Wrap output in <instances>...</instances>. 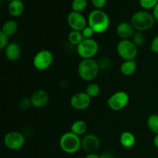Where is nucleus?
<instances>
[{
	"label": "nucleus",
	"mask_w": 158,
	"mask_h": 158,
	"mask_svg": "<svg viewBox=\"0 0 158 158\" xmlns=\"http://www.w3.org/2000/svg\"><path fill=\"white\" fill-rule=\"evenodd\" d=\"M153 15H154V19H155L156 21L158 22V3L156 5L155 7L153 9Z\"/></svg>",
	"instance_id": "nucleus-34"
},
{
	"label": "nucleus",
	"mask_w": 158,
	"mask_h": 158,
	"mask_svg": "<svg viewBox=\"0 0 158 158\" xmlns=\"http://www.w3.org/2000/svg\"><path fill=\"white\" fill-rule=\"evenodd\" d=\"M148 126L154 134H158V114H151L149 116Z\"/></svg>",
	"instance_id": "nucleus-22"
},
{
	"label": "nucleus",
	"mask_w": 158,
	"mask_h": 158,
	"mask_svg": "<svg viewBox=\"0 0 158 158\" xmlns=\"http://www.w3.org/2000/svg\"><path fill=\"white\" fill-rule=\"evenodd\" d=\"M7 1H8V2H12V1H13V0H7Z\"/></svg>",
	"instance_id": "nucleus-37"
},
{
	"label": "nucleus",
	"mask_w": 158,
	"mask_h": 158,
	"mask_svg": "<svg viewBox=\"0 0 158 158\" xmlns=\"http://www.w3.org/2000/svg\"><path fill=\"white\" fill-rule=\"evenodd\" d=\"M82 35H83V38L84 39H91L92 38L93 35H94L95 32L93 30V29L91 27H89V26H86V27L83 29V30L82 31Z\"/></svg>",
	"instance_id": "nucleus-29"
},
{
	"label": "nucleus",
	"mask_w": 158,
	"mask_h": 158,
	"mask_svg": "<svg viewBox=\"0 0 158 158\" xmlns=\"http://www.w3.org/2000/svg\"><path fill=\"white\" fill-rule=\"evenodd\" d=\"M18 23L15 20L9 19L5 22L4 24L2 25L1 31L3 33L7 35L8 36H11V35H14L18 31Z\"/></svg>",
	"instance_id": "nucleus-19"
},
{
	"label": "nucleus",
	"mask_w": 158,
	"mask_h": 158,
	"mask_svg": "<svg viewBox=\"0 0 158 158\" xmlns=\"http://www.w3.org/2000/svg\"><path fill=\"white\" fill-rule=\"evenodd\" d=\"M110 23L109 16L102 9H94L88 15L87 24L95 33L101 34L108 29Z\"/></svg>",
	"instance_id": "nucleus-1"
},
{
	"label": "nucleus",
	"mask_w": 158,
	"mask_h": 158,
	"mask_svg": "<svg viewBox=\"0 0 158 158\" xmlns=\"http://www.w3.org/2000/svg\"><path fill=\"white\" fill-rule=\"evenodd\" d=\"M99 66L100 69H108L111 66V60L108 58H103L99 62Z\"/></svg>",
	"instance_id": "nucleus-30"
},
{
	"label": "nucleus",
	"mask_w": 158,
	"mask_h": 158,
	"mask_svg": "<svg viewBox=\"0 0 158 158\" xmlns=\"http://www.w3.org/2000/svg\"><path fill=\"white\" fill-rule=\"evenodd\" d=\"M100 66L94 59L83 60L79 63L77 72L78 75L83 80L86 82L93 81L97 78L100 72Z\"/></svg>",
	"instance_id": "nucleus-2"
},
{
	"label": "nucleus",
	"mask_w": 158,
	"mask_h": 158,
	"mask_svg": "<svg viewBox=\"0 0 158 158\" xmlns=\"http://www.w3.org/2000/svg\"><path fill=\"white\" fill-rule=\"evenodd\" d=\"M67 23L72 30L82 32L86 26L87 21L81 12L72 11L67 15Z\"/></svg>",
	"instance_id": "nucleus-10"
},
{
	"label": "nucleus",
	"mask_w": 158,
	"mask_h": 158,
	"mask_svg": "<svg viewBox=\"0 0 158 158\" xmlns=\"http://www.w3.org/2000/svg\"><path fill=\"white\" fill-rule=\"evenodd\" d=\"M4 144L8 149L12 151H18L22 149L25 145V137L18 131H10L4 137Z\"/></svg>",
	"instance_id": "nucleus-9"
},
{
	"label": "nucleus",
	"mask_w": 158,
	"mask_h": 158,
	"mask_svg": "<svg viewBox=\"0 0 158 158\" xmlns=\"http://www.w3.org/2000/svg\"><path fill=\"white\" fill-rule=\"evenodd\" d=\"M53 62V55L48 49L40 50L34 56L32 63L34 67L40 71L49 69Z\"/></svg>",
	"instance_id": "nucleus-7"
},
{
	"label": "nucleus",
	"mask_w": 158,
	"mask_h": 158,
	"mask_svg": "<svg viewBox=\"0 0 158 158\" xmlns=\"http://www.w3.org/2000/svg\"><path fill=\"white\" fill-rule=\"evenodd\" d=\"M24 3L23 0H13L10 2L8 6V11L9 13L13 17L20 16L24 12Z\"/></svg>",
	"instance_id": "nucleus-16"
},
{
	"label": "nucleus",
	"mask_w": 158,
	"mask_h": 158,
	"mask_svg": "<svg viewBox=\"0 0 158 158\" xmlns=\"http://www.w3.org/2000/svg\"><path fill=\"white\" fill-rule=\"evenodd\" d=\"M100 146V140L95 134H87L82 139V148L89 154L97 151Z\"/></svg>",
	"instance_id": "nucleus-12"
},
{
	"label": "nucleus",
	"mask_w": 158,
	"mask_h": 158,
	"mask_svg": "<svg viewBox=\"0 0 158 158\" xmlns=\"http://www.w3.org/2000/svg\"><path fill=\"white\" fill-rule=\"evenodd\" d=\"M137 66V65L135 60H126L120 65V73L123 76L129 77V76L133 75L135 73Z\"/></svg>",
	"instance_id": "nucleus-18"
},
{
	"label": "nucleus",
	"mask_w": 158,
	"mask_h": 158,
	"mask_svg": "<svg viewBox=\"0 0 158 158\" xmlns=\"http://www.w3.org/2000/svg\"><path fill=\"white\" fill-rule=\"evenodd\" d=\"M155 21L153 14L147 10H140L136 12L132 15L131 23L136 31L143 32L151 29L154 26Z\"/></svg>",
	"instance_id": "nucleus-3"
},
{
	"label": "nucleus",
	"mask_w": 158,
	"mask_h": 158,
	"mask_svg": "<svg viewBox=\"0 0 158 158\" xmlns=\"http://www.w3.org/2000/svg\"><path fill=\"white\" fill-rule=\"evenodd\" d=\"M118 55L124 61L134 60L137 56V46L131 40H121L117 46Z\"/></svg>",
	"instance_id": "nucleus-6"
},
{
	"label": "nucleus",
	"mask_w": 158,
	"mask_h": 158,
	"mask_svg": "<svg viewBox=\"0 0 158 158\" xmlns=\"http://www.w3.org/2000/svg\"><path fill=\"white\" fill-rule=\"evenodd\" d=\"M116 32L117 35L122 40H130L133 38L136 30L131 23L127 22H122L117 26Z\"/></svg>",
	"instance_id": "nucleus-14"
},
{
	"label": "nucleus",
	"mask_w": 158,
	"mask_h": 158,
	"mask_svg": "<svg viewBox=\"0 0 158 158\" xmlns=\"http://www.w3.org/2000/svg\"><path fill=\"white\" fill-rule=\"evenodd\" d=\"M30 100L32 106L35 108H43L49 103V96L44 89H37L32 94Z\"/></svg>",
	"instance_id": "nucleus-13"
},
{
	"label": "nucleus",
	"mask_w": 158,
	"mask_h": 158,
	"mask_svg": "<svg viewBox=\"0 0 158 158\" xmlns=\"http://www.w3.org/2000/svg\"><path fill=\"white\" fill-rule=\"evenodd\" d=\"M91 103V98L86 92H79L73 94L70 99V105L73 109L83 110L87 109Z\"/></svg>",
	"instance_id": "nucleus-11"
},
{
	"label": "nucleus",
	"mask_w": 158,
	"mask_h": 158,
	"mask_svg": "<svg viewBox=\"0 0 158 158\" xmlns=\"http://www.w3.org/2000/svg\"><path fill=\"white\" fill-rule=\"evenodd\" d=\"M5 55L9 61H16L21 56L20 46L16 43H10L5 49Z\"/></svg>",
	"instance_id": "nucleus-15"
},
{
	"label": "nucleus",
	"mask_w": 158,
	"mask_h": 158,
	"mask_svg": "<svg viewBox=\"0 0 158 158\" xmlns=\"http://www.w3.org/2000/svg\"><path fill=\"white\" fill-rule=\"evenodd\" d=\"M60 147L63 152L73 154L80 151L82 148V140L80 136L73 132H66L61 136L60 139Z\"/></svg>",
	"instance_id": "nucleus-4"
},
{
	"label": "nucleus",
	"mask_w": 158,
	"mask_h": 158,
	"mask_svg": "<svg viewBox=\"0 0 158 158\" xmlns=\"http://www.w3.org/2000/svg\"><path fill=\"white\" fill-rule=\"evenodd\" d=\"M85 158H100V156L94 154V153H89L85 157Z\"/></svg>",
	"instance_id": "nucleus-35"
},
{
	"label": "nucleus",
	"mask_w": 158,
	"mask_h": 158,
	"mask_svg": "<svg viewBox=\"0 0 158 158\" xmlns=\"http://www.w3.org/2000/svg\"><path fill=\"white\" fill-rule=\"evenodd\" d=\"M91 2L96 9H101L106 6V0H91Z\"/></svg>",
	"instance_id": "nucleus-31"
},
{
	"label": "nucleus",
	"mask_w": 158,
	"mask_h": 158,
	"mask_svg": "<svg viewBox=\"0 0 158 158\" xmlns=\"http://www.w3.org/2000/svg\"><path fill=\"white\" fill-rule=\"evenodd\" d=\"M77 53L83 60L93 59L99 50L98 43L94 39H84L77 46Z\"/></svg>",
	"instance_id": "nucleus-5"
},
{
	"label": "nucleus",
	"mask_w": 158,
	"mask_h": 158,
	"mask_svg": "<svg viewBox=\"0 0 158 158\" xmlns=\"http://www.w3.org/2000/svg\"><path fill=\"white\" fill-rule=\"evenodd\" d=\"M151 50L154 53H158V35L153 39L151 44Z\"/></svg>",
	"instance_id": "nucleus-32"
},
{
	"label": "nucleus",
	"mask_w": 158,
	"mask_h": 158,
	"mask_svg": "<svg viewBox=\"0 0 158 158\" xmlns=\"http://www.w3.org/2000/svg\"><path fill=\"white\" fill-rule=\"evenodd\" d=\"M87 6V0H73L72 10L74 12H81L84 10Z\"/></svg>",
	"instance_id": "nucleus-24"
},
{
	"label": "nucleus",
	"mask_w": 158,
	"mask_h": 158,
	"mask_svg": "<svg viewBox=\"0 0 158 158\" xmlns=\"http://www.w3.org/2000/svg\"><path fill=\"white\" fill-rule=\"evenodd\" d=\"M153 142H154V146H155L157 148H158V134H156L155 137H154V140H153Z\"/></svg>",
	"instance_id": "nucleus-36"
},
{
	"label": "nucleus",
	"mask_w": 158,
	"mask_h": 158,
	"mask_svg": "<svg viewBox=\"0 0 158 158\" xmlns=\"http://www.w3.org/2000/svg\"><path fill=\"white\" fill-rule=\"evenodd\" d=\"M120 143L125 148H131L135 145L136 137L130 131H124L120 137Z\"/></svg>",
	"instance_id": "nucleus-17"
},
{
	"label": "nucleus",
	"mask_w": 158,
	"mask_h": 158,
	"mask_svg": "<svg viewBox=\"0 0 158 158\" xmlns=\"http://www.w3.org/2000/svg\"><path fill=\"white\" fill-rule=\"evenodd\" d=\"M32 106V103H31L30 98H27V97H25V98L21 99L19 102V109H21L22 110H26L29 109L30 106Z\"/></svg>",
	"instance_id": "nucleus-27"
},
{
	"label": "nucleus",
	"mask_w": 158,
	"mask_h": 158,
	"mask_svg": "<svg viewBox=\"0 0 158 158\" xmlns=\"http://www.w3.org/2000/svg\"><path fill=\"white\" fill-rule=\"evenodd\" d=\"M9 44V36L0 31V49H5Z\"/></svg>",
	"instance_id": "nucleus-28"
},
{
	"label": "nucleus",
	"mask_w": 158,
	"mask_h": 158,
	"mask_svg": "<svg viewBox=\"0 0 158 158\" xmlns=\"http://www.w3.org/2000/svg\"><path fill=\"white\" fill-rule=\"evenodd\" d=\"M158 3V0H139V4L140 7L144 10L153 9Z\"/></svg>",
	"instance_id": "nucleus-25"
},
{
	"label": "nucleus",
	"mask_w": 158,
	"mask_h": 158,
	"mask_svg": "<svg viewBox=\"0 0 158 158\" xmlns=\"http://www.w3.org/2000/svg\"><path fill=\"white\" fill-rule=\"evenodd\" d=\"M68 40H69V42L71 44L77 46L84 40V38H83L81 32L72 30L68 35Z\"/></svg>",
	"instance_id": "nucleus-21"
},
{
	"label": "nucleus",
	"mask_w": 158,
	"mask_h": 158,
	"mask_svg": "<svg viewBox=\"0 0 158 158\" xmlns=\"http://www.w3.org/2000/svg\"><path fill=\"white\" fill-rule=\"evenodd\" d=\"M86 93L91 99L97 97L100 93V87L97 83H92L87 86L86 89Z\"/></svg>",
	"instance_id": "nucleus-23"
},
{
	"label": "nucleus",
	"mask_w": 158,
	"mask_h": 158,
	"mask_svg": "<svg viewBox=\"0 0 158 158\" xmlns=\"http://www.w3.org/2000/svg\"><path fill=\"white\" fill-rule=\"evenodd\" d=\"M132 41L137 46H142V45L144 44L145 43L144 35H143V34L142 33V32L136 31L134 36H133L132 38Z\"/></svg>",
	"instance_id": "nucleus-26"
},
{
	"label": "nucleus",
	"mask_w": 158,
	"mask_h": 158,
	"mask_svg": "<svg viewBox=\"0 0 158 158\" xmlns=\"http://www.w3.org/2000/svg\"><path fill=\"white\" fill-rule=\"evenodd\" d=\"M129 101V95L125 91H117L108 98L106 103L112 110L120 111L127 106Z\"/></svg>",
	"instance_id": "nucleus-8"
},
{
	"label": "nucleus",
	"mask_w": 158,
	"mask_h": 158,
	"mask_svg": "<svg viewBox=\"0 0 158 158\" xmlns=\"http://www.w3.org/2000/svg\"><path fill=\"white\" fill-rule=\"evenodd\" d=\"M100 158H114V156L110 152H104L100 154Z\"/></svg>",
	"instance_id": "nucleus-33"
},
{
	"label": "nucleus",
	"mask_w": 158,
	"mask_h": 158,
	"mask_svg": "<svg viewBox=\"0 0 158 158\" xmlns=\"http://www.w3.org/2000/svg\"><path fill=\"white\" fill-rule=\"evenodd\" d=\"M86 131H87V124L83 120H76L71 125L70 131L78 136L84 134L86 132Z\"/></svg>",
	"instance_id": "nucleus-20"
}]
</instances>
